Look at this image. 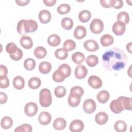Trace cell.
<instances>
[{
	"instance_id": "45",
	"label": "cell",
	"mask_w": 132,
	"mask_h": 132,
	"mask_svg": "<svg viewBox=\"0 0 132 132\" xmlns=\"http://www.w3.org/2000/svg\"><path fill=\"white\" fill-rule=\"evenodd\" d=\"M9 55L10 58L12 60L14 61H18L21 59H22L23 57V52L21 49L18 48L17 51L15 53L13 54H10Z\"/></svg>"
},
{
	"instance_id": "21",
	"label": "cell",
	"mask_w": 132,
	"mask_h": 132,
	"mask_svg": "<svg viewBox=\"0 0 132 132\" xmlns=\"http://www.w3.org/2000/svg\"><path fill=\"white\" fill-rule=\"evenodd\" d=\"M110 97L109 93L106 90H102L99 92L96 96L97 101L102 104L106 103Z\"/></svg>"
},
{
	"instance_id": "2",
	"label": "cell",
	"mask_w": 132,
	"mask_h": 132,
	"mask_svg": "<svg viewBox=\"0 0 132 132\" xmlns=\"http://www.w3.org/2000/svg\"><path fill=\"white\" fill-rule=\"evenodd\" d=\"M37 28L38 24L34 20H21L18 23L16 27L18 33L23 36L34 32Z\"/></svg>"
},
{
	"instance_id": "8",
	"label": "cell",
	"mask_w": 132,
	"mask_h": 132,
	"mask_svg": "<svg viewBox=\"0 0 132 132\" xmlns=\"http://www.w3.org/2000/svg\"><path fill=\"white\" fill-rule=\"evenodd\" d=\"M84 128L83 122L79 120H74L70 124L69 129L72 132H80Z\"/></svg>"
},
{
	"instance_id": "18",
	"label": "cell",
	"mask_w": 132,
	"mask_h": 132,
	"mask_svg": "<svg viewBox=\"0 0 132 132\" xmlns=\"http://www.w3.org/2000/svg\"><path fill=\"white\" fill-rule=\"evenodd\" d=\"M108 120L107 114L104 112H100L97 113L95 117L96 123L99 125H104L106 124Z\"/></svg>"
},
{
	"instance_id": "5",
	"label": "cell",
	"mask_w": 132,
	"mask_h": 132,
	"mask_svg": "<svg viewBox=\"0 0 132 132\" xmlns=\"http://www.w3.org/2000/svg\"><path fill=\"white\" fill-rule=\"evenodd\" d=\"M110 109L114 113H120L124 110L122 102L120 97L117 99L113 100L110 104Z\"/></svg>"
},
{
	"instance_id": "50",
	"label": "cell",
	"mask_w": 132,
	"mask_h": 132,
	"mask_svg": "<svg viewBox=\"0 0 132 132\" xmlns=\"http://www.w3.org/2000/svg\"><path fill=\"white\" fill-rule=\"evenodd\" d=\"M110 0H101L100 4L104 8H110L111 7L110 4Z\"/></svg>"
},
{
	"instance_id": "54",
	"label": "cell",
	"mask_w": 132,
	"mask_h": 132,
	"mask_svg": "<svg viewBox=\"0 0 132 132\" xmlns=\"http://www.w3.org/2000/svg\"><path fill=\"white\" fill-rule=\"evenodd\" d=\"M131 65H130V67H129V69H128V70L127 71L128 74L129 75V77H131Z\"/></svg>"
},
{
	"instance_id": "40",
	"label": "cell",
	"mask_w": 132,
	"mask_h": 132,
	"mask_svg": "<svg viewBox=\"0 0 132 132\" xmlns=\"http://www.w3.org/2000/svg\"><path fill=\"white\" fill-rule=\"evenodd\" d=\"M67 92L66 89L62 86H59L55 88L54 90V93L56 97L61 98L65 96Z\"/></svg>"
},
{
	"instance_id": "4",
	"label": "cell",
	"mask_w": 132,
	"mask_h": 132,
	"mask_svg": "<svg viewBox=\"0 0 132 132\" xmlns=\"http://www.w3.org/2000/svg\"><path fill=\"white\" fill-rule=\"evenodd\" d=\"M90 29L94 34H99L104 29V23L99 19H93L90 24Z\"/></svg>"
},
{
	"instance_id": "6",
	"label": "cell",
	"mask_w": 132,
	"mask_h": 132,
	"mask_svg": "<svg viewBox=\"0 0 132 132\" xmlns=\"http://www.w3.org/2000/svg\"><path fill=\"white\" fill-rule=\"evenodd\" d=\"M96 107V105L94 101L91 98H88L85 100L83 103L84 111L88 114L93 113Z\"/></svg>"
},
{
	"instance_id": "32",
	"label": "cell",
	"mask_w": 132,
	"mask_h": 132,
	"mask_svg": "<svg viewBox=\"0 0 132 132\" xmlns=\"http://www.w3.org/2000/svg\"><path fill=\"white\" fill-rule=\"evenodd\" d=\"M85 58V55L82 53L79 52H75L72 55V59L73 61L77 64H80L83 62Z\"/></svg>"
},
{
	"instance_id": "31",
	"label": "cell",
	"mask_w": 132,
	"mask_h": 132,
	"mask_svg": "<svg viewBox=\"0 0 132 132\" xmlns=\"http://www.w3.org/2000/svg\"><path fill=\"white\" fill-rule=\"evenodd\" d=\"M117 19L118 21L121 22L125 25L129 22V16L127 12L125 11H122L119 13L117 15Z\"/></svg>"
},
{
	"instance_id": "15",
	"label": "cell",
	"mask_w": 132,
	"mask_h": 132,
	"mask_svg": "<svg viewBox=\"0 0 132 132\" xmlns=\"http://www.w3.org/2000/svg\"><path fill=\"white\" fill-rule=\"evenodd\" d=\"M39 19L43 24L48 23L51 20V14L50 12L47 10H42L40 11L39 15Z\"/></svg>"
},
{
	"instance_id": "37",
	"label": "cell",
	"mask_w": 132,
	"mask_h": 132,
	"mask_svg": "<svg viewBox=\"0 0 132 132\" xmlns=\"http://www.w3.org/2000/svg\"><path fill=\"white\" fill-rule=\"evenodd\" d=\"M55 57L59 60H64L68 56V52L65 51L63 48H60L57 49L55 52Z\"/></svg>"
},
{
	"instance_id": "48",
	"label": "cell",
	"mask_w": 132,
	"mask_h": 132,
	"mask_svg": "<svg viewBox=\"0 0 132 132\" xmlns=\"http://www.w3.org/2000/svg\"><path fill=\"white\" fill-rule=\"evenodd\" d=\"M7 101V96L4 92H0V103L1 104H5Z\"/></svg>"
},
{
	"instance_id": "28",
	"label": "cell",
	"mask_w": 132,
	"mask_h": 132,
	"mask_svg": "<svg viewBox=\"0 0 132 132\" xmlns=\"http://www.w3.org/2000/svg\"><path fill=\"white\" fill-rule=\"evenodd\" d=\"M41 84V80L37 77H32L29 79L28 82V87L32 89L38 88Z\"/></svg>"
},
{
	"instance_id": "17",
	"label": "cell",
	"mask_w": 132,
	"mask_h": 132,
	"mask_svg": "<svg viewBox=\"0 0 132 132\" xmlns=\"http://www.w3.org/2000/svg\"><path fill=\"white\" fill-rule=\"evenodd\" d=\"M20 43L23 48L27 50L31 48L33 45V42L31 38L26 36H23L21 38Z\"/></svg>"
},
{
	"instance_id": "14",
	"label": "cell",
	"mask_w": 132,
	"mask_h": 132,
	"mask_svg": "<svg viewBox=\"0 0 132 132\" xmlns=\"http://www.w3.org/2000/svg\"><path fill=\"white\" fill-rule=\"evenodd\" d=\"M52 119L51 115L50 113L46 111L41 112L38 117V121L39 123L43 125H46L48 124Z\"/></svg>"
},
{
	"instance_id": "25",
	"label": "cell",
	"mask_w": 132,
	"mask_h": 132,
	"mask_svg": "<svg viewBox=\"0 0 132 132\" xmlns=\"http://www.w3.org/2000/svg\"><path fill=\"white\" fill-rule=\"evenodd\" d=\"M57 70L63 75L65 78L68 77L71 73V69L70 67L65 63L61 64Z\"/></svg>"
},
{
	"instance_id": "47",
	"label": "cell",
	"mask_w": 132,
	"mask_h": 132,
	"mask_svg": "<svg viewBox=\"0 0 132 132\" xmlns=\"http://www.w3.org/2000/svg\"><path fill=\"white\" fill-rule=\"evenodd\" d=\"M84 91L82 88L80 86H74L71 88L70 90V93H74L77 94L80 96H82L84 94Z\"/></svg>"
},
{
	"instance_id": "33",
	"label": "cell",
	"mask_w": 132,
	"mask_h": 132,
	"mask_svg": "<svg viewBox=\"0 0 132 132\" xmlns=\"http://www.w3.org/2000/svg\"><path fill=\"white\" fill-rule=\"evenodd\" d=\"M124 108V110H131L132 109V98L125 96H120Z\"/></svg>"
},
{
	"instance_id": "52",
	"label": "cell",
	"mask_w": 132,
	"mask_h": 132,
	"mask_svg": "<svg viewBox=\"0 0 132 132\" xmlns=\"http://www.w3.org/2000/svg\"><path fill=\"white\" fill-rule=\"evenodd\" d=\"M43 2L46 6H47L49 7L54 6L56 3V0H43Z\"/></svg>"
},
{
	"instance_id": "23",
	"label": "cell",
	"mask_w": 132,
	"mask_h": 132,
	"mask_svg": "<svg viewBox=\"0 0 132 132\" xmlns=\"http://www.w3.org/2000/svg\"><path fill=\"white\" fill-rule=\"evenodd\" d=\"M52 69L51 64L48 61L41 62L39 65V70L42 74H46L48 73Z\"/></svg>"
},
{
	"instance_id": "3",
	"label": "cell",
	"mask_w": 132,
	"mask_h": 132,
	"mask_svg": "<svg viewBox=\"0 0 132 132\" xmlns=\"http://www.w3.org/2000/svg\"><path fill=\"white\" fill-rule=\"evenodd\" d=\"M52 102L51 92L48 89L43 88L39 93V103L43 107H49Z\"/></svg>"
},
{
	"instance_id": "11",
	"label": "cell",
	"mask_w": 132,
	"mask_h": 132,
	"mask_svg": "<svg viewBox=\"0 0 132 132\" xmlns=\"http://www.w3.org/2000/svg\"><path fill=\"white\" fill-rule=\"evenodd\" d=\"M88 70L84 65H78L75 70V76L78 79L84 78L87 75Z\"/></svg>"
},
{
	"instance_id": "1",
	"label": "cell",
	"mask_w": 132,
	"mask_h": 132,
	"mask_svg": "<svg viewBox=\"0 0 132 132\" xmlns=\"http://www.w3.org/2000/svg\"><path fill=\"white\" fill-rule=\"evenodd\" d=\"M102 61V64L107 71H119L126 65L127 58L122 49L112 47L103 54Z\"/></svg>"
},
{
	"instance_id": "30",
	"label": "cell",
	"mask_w": 132,
	"mask_h": 132,
	"mask_svg": "<svg viewBox=\"0 0 132 132\" xmlns=\"http://www.w3.org/2000/svg\"><path fill=\"white\" fill-rule=\"evenodd\" d=\"M126 123L122 120H118L116 121L114 125V128L117 132H124L127 129Z\"/></svg>"
},
{
	"instance_id": "20",
	"label": "cell",
	"mask_w": 132,
	"mask_h": 132,
	"mask_svg": "<svg viewBox=\"0 0 132 132\" xmlns=\"http://www.w3.org/2000/svg\"><path fill=\"white\" fill-rule=\"evenodd\" d=\"M13 86L17 90H21L25 86L24 78L21 76H15L13 80Z\"/></svg>"
},
{
	"instance_id": "38",
	"label": "cell",
	"mask_w": 132,
	"mask_h": 132,
	"mask_svg": "<svg viewBox=\"0 0 132 132\" xmlns=\"http://www.w3.org/2000/svg\"><path fill=\"white\" fill-rule=\"evenodd\" d=\"M24 67L28 71L32 70L36 66V61L32 58H27L24 61Z\"/></svg>"
},
{
	"instance_id": "13",
	"label": "cell",
	"mask_w": 132,
	"mask_h": 132,
	"mask_svg": "<svg viewBox=\"0 0 132 132\" xmlns=\"http://www.w3.org/2000/svg\"><path fill=\"white\" fill-rule=\"evenodd\" d=\"M80 96L74 94L70 93V95L68 98V102L69 105L72 107H76L79 104L81 101Z\"/></svg>"
},
{
	"instance_id": "53",
	"label": "cell",
	"mask_w": 132,
	"mask_h": 132,
	"mask_svg": "<svg viewBox=\"0 0 132 132\" xmlns=\"http://www.w3.org/2000/svg\"><path fill=\"white\" fill-rule=\"evenodd\" d=\"M126 50L129 53H131V42L128 43L126 45Z\"/></svg>"
},
{
	"instance_id": "41",
	"label": "cell",
	"mask_w": 132,
	"mask_h": 132,
	"mask_svg": "<svg viewBox=\"0 0 132 132\" xmlns=\"http://www.w3.org/2000/svg\"><path fill=\"white\" fill-rule=\"evenodd\" d=\"M32 131V127L28 124H23L15 128V132H31Z\"/></svg>"
},
{
	"instance_id": "39",
	"label": "cell",
	"mask_w": 132,
	"mask_h": 132,
	"mask_svg": "<svg viewBox=\"0 0 132 132\" xmlns=\"http://www.w3.org/2000/svg\"><path fill=\"white\" fill-rule=\"evenodd\" d=\"M71 10L70 5L68 4H62L60 5L57 8V11L60 14H67Z\"/></svg>"
},
{
	"instance_id": "29",
	"label": "cell",
	"mask_w": 132,
	"mask_h": 132,
	"mask_svg": "<svg viewBox=\"0 0 132 132\" xmlns=\"http://www.w3.org/2000/svg\"><path fill=\"white\" fill-rule=\"evenodd\" d=\"M13 125L12 119L8 116H5L3 117L1 122V125L2 127L5 129L10 128Z\"/></svg>"
},
{
	"instance_id": "12",
	"label": "cell",
	"mask_w": 132,
	"mask_h": 132,
	"mask_svg": "<svg viewBox=\"0 0 132 132\" xmlns=\"http://www.w3.org/2000/svg\"><path fill=\"white\" fill-rule=\"evenodd\" d=\"M84 48L89 52H95L98 50L99 46L97 43L94 40L89 39L84 43Z\"/></svg>"
},
{
	"instance_id": "51",
	"label": "cell",
	"mask_w": 132,
	"mask_h": 132,
	"mask_svg": "<svg viewBox=\"0 0 132 132\" xmlns=\"http://www.w3.org/2000/svg\"><path fill=\"white\" fill-rule=\"evenodd\" d=\"M15 2L18 5L23 6L27 5L29 3L30 1L29 0H16Z\"/></svg>"
},
{
	"instance_id": "9",
	"label": "cell",
	"mask_w": 132,
	"mask_h": 132,
	"mask_svg": "<svg viewBox=\"0 0 132 132\" xmlns=\"http://www.w3.org/2000/svg\"><path fill=\"white\" fill-rule=\"evenodd\" d=\"M112 31L117 36L122 35L125 31L126 26L123 23L117 21L114 23L112 27Z\"/></svg>"
},
{
	"instance_id": "24",
	"label": "cell",
	"mask_w": 132,
	"mask_h": 132,
	"mask_svg": "<svg viewBox=\"0 0 132 132\" xmlns=\"http://www.w3.org/2000/svg\"><path fill=\"white\" fill-rule=\"evenodd\" d=\"M61 42L60 37L56 34H53L50 36L47 39L48 44L51 46H57Z\"/></svg>"
},
{
	"instance_id": "35",
	"label": "cell",
	"mask_w": 132,
	"mask_h": 132,
	"mask_svg": "<svg viewBox=\"0 0 132 132\" xmlns=\"http://www.w3.org/2000/svg\"><path fill=\"white\" fill-rule=\"evenodd\" d=\"M87 64L90 67H95L98 62V57L94 55H90L86 59Z\"/></svg>"
},
{
	"instance_id": "16",
	"label": "cell",
	"mask_w": 132,
	"mask_h": 132,
	"mask_svg": "<svg viewBox=\"0 0 132 132\" xmlns=\"http://www.w3.org/2000/svg\"><path fill=\"white\" fill-rule=\"evenodd\" d=\"M87 31L85 27L81 25L77 26L74 31V37L78 40L83 39L86 35Z\"/></svg>"
},
{
	"instance_id": "46",
	"label": "cell",
	"mask_w": 132,
	"mask_h": 132,
	"mask_svg": "<svg viewBox=\"0 0 132 132\" xmlns=\"http://www.w3.org/2000/svg\"><path fill=\"white\" fill-rule=\"evenodd\" d=\"M110 4L111 7H113L114 9H120L123 6V2L122 0H110Z\"/></svg>"
},
{
	"instance_id": "49",
	"label": "cell",
	"mask_w": 132,
	"mask_h": 132,
	"mask_svg": "<svg viewBox=\"0 0 132 132\" xmlns=\"http://www.w3.org/2000/svg\"><path fill=\"white\" fill-rule=\"evenodd\" d=\"M0 76L6 75L7 76L8 73V70L7 68L5 65L3 64L0 65Z\"/></svg>"
},
{
	"instance_id": "34",
	"label": "cell",
	"mask_w": 132,
	"mask_h": 132,
	"mask_svg": "<svg viewBox=\"0 0 132 132\" xmlns=\"http://www.w3.org/2000/svg\"><path fill=\"white\" fill-rule=\"evenodd\" d=\"M61 24L63 28L68 30L72 28L73 26V21L72 19L68 17H65L62 20Z\"/></svg>"
},
{
	"instance_id": "22",
	"label": "cell",
	"mask_w": 132,
	"mask_h": 132,
	"mask_svg": "<svg viewBox=\"0 0 132 132\" xmlns=\"http://www.w3.org/2000/svg\"><path fill=\"white\" fill-rule=\"evenodd\" d=\"M114 42L113 38L109 34H105L102 36L101 38V43L105 47L109 46L113 44Z\"/></svg>"
},
{
	"instance_id": "10",
	"label": "cell",
	"mask_w": 132,
	"mask_h": 132,
	"mask_svg": "<svg viewBox=\"0 0 132 132\" xmlns=\"http://www.w3.org/2000/svg\"><path fill=\"white\" fill-rule=\"evenodd\" d=\"M88 82L89 86L94 89H99L102 86V80L96 75L90 76L88 79Z\"/></svg>"
},
{
	"instance_id": "26",
	"label": "cell",
	"mask_w": 132,
	"mask_h": 132,
	"mask_svg": "<svg viewBox=\"0 0 132 132\" xmlns=\"http://www.w3.org/2000/svg\"><path fill=\"white\" fill-rule=\"evenodd\" d=\"M91 12L88 10H84L81 11L78 14V18L80 22L82 23H86L89 21L91 18Z\"/></svg>"
},
{
	"instance_id": "27",
	"label": "cell",
	"mask_w": 132,
	"mask_h": 132,
	"mask_svg": "<svg viewBox=\"0 0 132 132\" xmlns=\"http://www.w3.org/2000/svg\"><path fill=\"white\" fill-rule=\"evenodd\" d=\"M34 55L38 59L44 58L47 54L46 49L43 46H38L37 47L34 52Z\"/></svg>"
},
{
	"instance_id": "19",
	"label": "cell",
	"mask_w": 132,
	"mask_h": 132,
	"mask_svg": "<svg viewBox=\"0 0 132 132\" xmlns=\"http://www.w3.org/2000/svg\"><path fill=\"white\" fill-rule=\"evenodd\" d=\"M66 125V121L63 118H57L54 120L53 124V126L55 129L61 130L64 129Z\"/></svg>"
},
{
	"instance_id": "36",
	"label": "cell",
	"mask_w": 132,
	"mask_h": 132,
	"mask_svg": "<svg viewBox=\"0 0 132 132\" xmlns=\"http://www.w3.org/2000/svg\"><path fill=\"white\" fill-rule=\"evenodd\" d=\"M63 47V48L67 52L71 51L75 48L76 43L73 40L71 39H68L64 41Z\"/></svg>"
},
{
	"instance_id": "43",
	"label": "cell",
	"mask_w": 132,
	"mask_h": 132,
	"mask_svg": "<svg viewBox=\"0 0 132 132\" xmlns=\"http://www.w3.org/2000/svg\"><path fill=\"white\" fill-rule=\"evenodd\" d=\"M18 49V46L13 42L8 43L6 46V51L8 54H9V55L15 53L17 51Z\"/></svg>"
},
{
	"instance_id": "42",
	"label": "cell",
	"mask_w": 132,
	"mask_h": 132,
	"mask_svg": "<svg viewBox=\"0 0 132 132\" xmlns=\"http://www.w3.org/2000/svg\"><path fill=\"white\" fill-rule=\"evenodd\" d=\"M52 78L56 82H61L63 81L65 77L63 76V75L57 69L53 74Z\"/></svg>"
},
{
	"instance_id": "44",
	"label": "cell",
	"mask_w": 132,
	"mask_h": 132,
	"mask_svg": "<svg viewBox=\"0 0 132 132\" xmlns=\"http://www.w3.org/2000/svg\"><path fill=\"white\" fill-rule=\"evenodd\" d=\"M9 85V80L6 75L0 76V87L2 89L7 88Z\"/></svg>"
},
{
	"instance_id": "7",
	"label": "cell",
	"mask_w": 132,
	"mask_h": 132,
	"mask_svg": "<svg viewBox=\"0 0 132 132\" xmlns=\"http://www.w3.org/2000/svg\"><path fill=\"white\" fill-rule=\"evenodd\" d=\"M38 109V106L35 103L29 102L25 106L24 112L26 116L28 117H32L37 113Z\"/></svg>"
}]
</instances>
